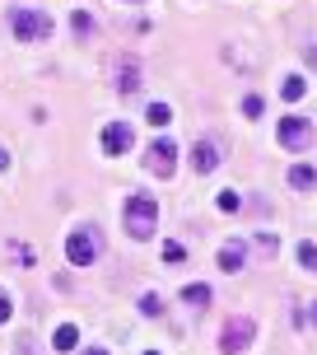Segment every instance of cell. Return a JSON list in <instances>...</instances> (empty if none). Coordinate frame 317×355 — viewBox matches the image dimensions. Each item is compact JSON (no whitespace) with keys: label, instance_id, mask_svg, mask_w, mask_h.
Segmentation results:
<instances>
[{"label":"cell","instance_id":"20","mask_svg":"<svg viewBox=\"0 0 317 355\" xmlns=\"http://www.w3.org/2000/svg\"><path fill=\"white\" fill-rule=\"evenodd\" d=\"M10 248H15V262L19 266H33V248H28V243H10Z\"/></svg>","mask_w":317,"mask_h":355},{"label":"cell","instance_id":"29","mask_svg":"<svg viewBox=\"0 0 317 355\" xmlns=\"http://www.w3.org/2000/svg\"><path fill=\"white\" fill-rule=\"evenodd\" d=\"M145 355H158V351H145Z\"/></svg>","mask_w":317,"mask_h":355},{"label":"cell","instance_id":"27","mask_svg":"<svg viewBox=\"0 0 317 355\" xmlns=\"http://www.w3.org/2000/svg\"><path fill=\"white\" fill-rule=\"evenodd\" d=\"M308 318H313V322H317V304H313V313H308Z\"/></svg>","mask_w":317,"mask_h":355},{"label":"cell","instance_id":"19","mask_svg":"<svg viewBox=\"0 0 317 355\" xmlns=\"http://www.w3.org/2000/svg\"><path fill=\"white\" fill-rule=\"evenodd\" d=\"M182 257H187V248H182L177 239H168V243H163V262H182Z\"/></svg>","mask_w":317,"mask_h":355},{"label":"cell","instance_id":"5","mask_svg":"<svg viewBox=\"0 0 317 355\" xmlns=\"http://www.w3.org/2000/svg\"><path fill=\"white\" fill-rule=\"evenodd\" d=\"M252 341H257V322L252 318H233V322H224V332H219V351L238 355V351H247Z\"/></svg>","mask_w":317,"mask_h":355},{"label":"cell","instance_id":"3","mask_svg":"<svg viewBox=\"0 0 317 355\" xmlns=\"http://www.w3.org/2000/svg\"><path fill=\"white\" fill-rule=\"evenodd\" d=\"M10 28H15L19 42H42V37L52 33V19L42 15V10H15L10 15Z\"/></svg>","mask_w":317,"mask_h":355},{"label":"cell","instance_id":"10","mask_svg":"<svg viewBox=\"0 0 317 355\" xmlns=\"http://www.w3.org/2000/svg\"><path fill=\"white\" fill-rule=\"evenodd\" d=\"M136 89H141V61L126 56L122 66H117V94H136Z\"/></svg>","mask_w":317,"mask_h":355},{"label":"cell","instance_id":"13","mask_svg":"<svg viewBox=\"0 0 317 355\" xmlns=\"http://www.w3.org/2000/svg\"><path fill=\"white\" fill-rule=\"evenodd\" d=\"M182 304H192V309H206L210 304V285H182Z\"/></svg>","mask_w":317,"mask_h":355},{"label":"cell","instance_id":"28","mask_svg":"<svg viewBox=\"0 0 317 355\" xmlns=\"http://www.w3.org/2000/svg\"><path fill=\"white\" fill-rule=\"evenodd\" d=\"M84 355H107V351H84Z\"/></svg>","mask_w":317,"mask_h":355},{"label":"cell","instance_id":"1","mask_svg":"<svg viewBox=\"0 0 317 355\" xmlns=\"http://www.w3.org/2000/svg\"><path fill=\"white\" fill-rule=\"evenodd\" d=\"M154 230H158V201L154 196H131L126 201V234L136 243H150Z\"/></svg>","mask_w":317,"mask_h":355},{"label":"cell","instance_id":"16","mask_svg":"<svg viewBox=\"0 0 317 355\" xmlns=\"http://www.w3.org/2000/svg\"><path fill=\"white\" fill-rule=\"evenodd\" d=\"M299 262L303 271H317V243H299Z\"/></svg>","mask_w":317,"mask_h":355},{"label":"cell","instance_id":"15","mask_svg":"<svg viewBox=\"0 0 317 355\" xmlns=\"http://www.w3.org/2000/svg\"><path fill=\"white\" fill-rule=\"evenodd\" d=\"M145 112H150V122H154V126H168V117H173V107H168V103H150Z\"/></svg>","mask_w":317,"mask_h":355},{"label":"cell","instance_id":"6","mask_svg":"<svg viewBox=\"0 0 317 355\" xmlns=\"http://www.w3.org/2000/svg\"><path fill=\"white\" fill-rule=\"evenodd\" d=\"M145 168H150L154 178H173V168H177V141H168V136H158V141H150Z\"/></svg>","mask_w":317,"mask_h":355},{"label":"cell","instance_id":"26","mask_svg":"<svg viewBox=\"0 0 317 355\" xmlns=\"http://www.w3.org/2000/svg\"><path fill=\"white\" fill-rule=\"evenodd\" d=\"M308 61H313V66H317V47H308Z\"/></svg>","mask_w":317,"mask_h":355},{"label":"cell","instance_id":"22","mask_svg":"<svg viewBox=\"0 0 317 355\" xmlns=\"http://www.w3.org/2000/svg\"><path fill=\"white\" fill-rule=\"evenodd\" d=\"M275 243H280L275 234H257V248H262V252H275Z\"/></svg>","mask_w":317,"mask_h":355},{"label":"cell","instance_id":"23","mask_svg":"<svg viewBox=\"0 0 317 355\" xmlns=\"http://www.w3.org/2000/svg\"><path fill=\"white\" fill-rule=\"evenodd\" d=\"M219 211H238V196H233V192H219Z\"/></svg>","mask_w":317,"mask_h":355},{"label":"cell","instance_id":"17","mask_svg":"<svg viewBox=\"0 0 317 355\" xmlns=\"http://www.w3.org/2000/svg\"><path fill=\"white\" fill-rule=\"evenodd\" d=\"M262 94H247V98H243V117H252V122H257V117H262Z\"/></svg>","mask_w":317,"mask_h":355},{"label":"cell","instance_id":"4","mask_svg":"<svg viewBox=\"0 0 317 355\" xmlns=\"http://www.w3.org/2000/svg\"><path fill=\"white\" fill-rule=\"evenodd\" d=\"M275 136H280V145H284V150H294V155L317 145V131H313L308 117H284V122L275 126Z\"/></svg>","mask_w":317,"mask_h":355},{"label":"cell","instance_id":"24","mask_svg":"<svg viewBox=\"0 0 317 355\" xmlns=\"http://www.w3.org/2000/svg\"><path fill=\"white\" fill-rule=\"evenodd\" d=\"M10 313H15V304H10L5 295H0V322H10Z\"/></svg>","mask_w":317,"mask_h":355},{"label":"cell","instance_id":"9","mask_svg":"<svg viewBox=\"0 0 317 355\" xmlns=\"http://www.w3.org/2000/svg\"><path fill=\"white\" fill-rule=\"evenodd\" d=\"M243 262H247V243L243 239H229L219 248V271H243Z\"/></svg>","mask_w":317,"mask_h":355},{"label":"cell","instance_id":"7","mask_svg":"<svg viewBox=\"0 0 317 355\" xmlns=\"http://www.w3.org/2000/svg\"><path fill=\"white\" fill-rule=\"evenodd\" d=\"M131 141H136V136H131V126H126V122L103 126V150H107V155H126V150H131Z\"/></svg>","mask_w":317,"mask_h":355},{"label":"cell","instance_id":"12","mask_svg":"<svg viewBox=\"0 0 317 355\" xmlns=\"http://www.w3.org/2000/svg\"><path fill=\"white\" fill-rule=\"evenodd\" d=\"M52 346L56 351H75V346H80V327H75V322H61L52 332Z\"/></svg>","mask_w":317,"mask_h":355},{"label":"cell","instance_id":"2","mask_svg":"<svg viewBox=\"0 0 317 355\" xmlns=\"http://www.w3.org/2000/svg\"><path fill=\"white\" fill-rule=\"evenodd\" d=\"M98 252H103V239H98V230H89V225L66 239V257H71V266H93Z\"/></svg>","mask_w":317,"mask_h":355},{"label":"cell","instance_id":"21","mask_svg":"<svg viewBox=\"0 0 317 355\" xmlns=\"http://www.w3.org/2000/svg\"><path fill=\"white\" fill-rule=\"evenodd\" d=\"M163 304H158V295H141V313H158Z\"/></svg>","mask_w":317,"mask_h":355},{"label":"cell","instance_id":"11","mask_svg":"<svg viewBox=\"0 0 317 355\" xmlns=\"http://www.w3.org/2000/svg\"><path fill=\"white\" fill-rule=\"evenodd\" d=\"M284 178H289V187H294V192H313V182H317V173L308 168V164H294Z\"/></svg>","mask_w":317,"mask_h":355},{"label":"cell","instance_id":"14","mask_svg":"<svg viewBox=\"0 0 317 355\" xmlns=\"http://www.w3.org/2000/svg\"><path fill=\"white\" fill-rule=\"evenodd\" d=\"M280 94H284V98H289V103H299L303 94H308V85H303L299 75H289V80H284V85H280Z\"/></svg>","mask_w":317,"mask_h":355},{"label":"cell","instance_id":"8","mask_svg":"<svg viewBox=\"0 0 317 355\" xmlns=\"http://www.w3.org/2000/svg\"><path fill=\"white\" fill-rule=\"evenodd\" d=\"M192 168H196V173H215V168H219V145H215V141H196Z\"/></svg>","mask_w":317,"mask_h":355},{"label":"cell","instance_id":"25","mask_svg":"<svg viewBox=\"0 0 317 355\" xmlns=\"http://www.w3.org/2000/svg\"><path fill=\"white\" fill-rule=\"evenodd\" d=\"M5 168H10V155H5V150H0V173H5Z\"/></svg>","mask_w":317,"mask_h":355},{"label":"cell","instance_id":"18","mask_svg":"<svg viewBox=\"0 0 317 355\" xmlns=\"http://www.w3.org/2000/svg\"><path fill=\"white\" fill-rule=\"evenodd\" d=\"M71 28H75L80 37H89V33H93V15H84V10H80V15L71 19Z\"/></svg>","mask_w":317,"mask_h":355}]
</instances>
